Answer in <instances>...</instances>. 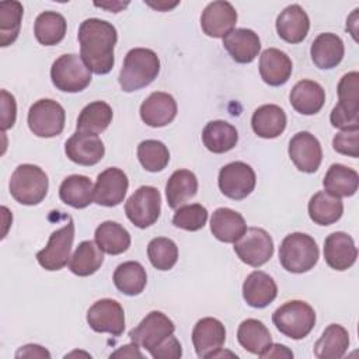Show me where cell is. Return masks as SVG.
<instances>
[{"label":"cell","instance_id":"6da1fadb","mask_svg":"<svg viewBox=\"0 0 359 359\" xmlns=\"http://www.w3.org/2000/svg\"><path fill=\"white\" fill-rule=\"evenodd\" d=\"M80 56L95 74H107L112 70L114 48L118 41L116 28L100 18H87L79 27Z\"/></svg>","mask_w":359,"mask_h":359},{"label":"cell","instance_id":"7a4b0ae2","mask_svg":"<svg viewBox=\"0 0 359 359\" xmlns=\"http://www.w3.org/2000/svg\"><path fill=\"white\" fill-rule=\"evenodd\" d=\"M158 73L160 59L157 53L147 48H133L123 59L118 81L125 93H132L151 84Z\"/></svg>","mask_w":359,"mask_h":359},{"label":"cell","instance_id":"3957f363","mask_svg":"<svg viewBox=\"0 0 359 359\" xmlns=\"http://www.w3.org/2000/svg\"><path fill=\"white\" fill-rule=\"evenodd\" d=\"M320 257L316 240L306 233L287 234L279 247V262L292 273H304L314 268Z\"/></svg>","mask_w":359,"mask_h":359},{"label":"cell","instance_id":"277c9868","mask_svg":"<svg viewBox=\"0 0 359 359\" xmlns=\"http://www.w3.org/2000/svg\"><path fill=\"white\" fill-rule=\"evenodd\" d=\"M49 180L46 172L34 164H20L11 174L8 189L11 196L21 205L34 206L43 201L48 194Z\"/></svg>","mask_w":359,"mask_h":359},{"label":"cell","instance_id":"5b68a950","mask_svg":"<svg viewBox=\"0 0 359 359\" xmlns=\"http://www.w3.org/2000/svg\"><path fill=\"white\" fill-rule=\"evenodd\" d=\"M272 321L285 337L303 339L316 325V311L303 300H290L273 311Z\"/></svg>","mask_w":359,"mask_h":359},{"label":"cell","instance_id":"8992f818","mask_svg":"<svg viewBox=\"0 0 359 359\" xmlns=\"http://www.w3.org/2000/svg\"><path fill=\"white\" fill-rule=\"evenodd\" d=\"M359 73L349 72L338 83V104L332 108L330 121L334 128L346 129L359 125Z\"/></svg>","mask_w":359,"mask_h":359},{"label":"cell","instance_id":"52a82bcc","mask_svg":"<svg viewBox=\"0 0 359 359\" xmlns=\"http://www.w3.org/2000/svg\"><path fill=\"white\" fill-rule=\"evenodd\" d=\"M50 79L53 86L63 93H80L91 83V70L81 56L65 53L53 62Z\"/></svg>","mask_w":359,"mask_h":359},{"label":"cell","instance_id":"ba28073f","mask_svg":"<svg viewBox=\"0 0 359 359\" xmlns=\"http://www.w3.org/2000/svg\"><path fill=\"white\" fill-rule=\"evenodd\" d=\"M28 128L38 137H55L62 133L66 121L65 108L55 100L35 101L28 111Z\"/></svg>","mask_w":359,"mask_h":359},{"label":"cell","instance_id":"9c48e42d","mask_svg":"<svg viewBox=\"0 0 359 359\" xmlns=\"http://www.w3.org/2000/svg\"><path fill=\"white\" fill-rule=\"evenodd\" d=\"M161 212V195L156 187L137 188L125 203L126 217L139 229L154 224Z\"/></svg>","mask_w":359,"mask_h":359},{"label":"cell","instance_id":"30bf717a","mask_svg":"<svg viewBox=\"0 0 359 359\" xmlns=\"http://www.w3.org/2000/svg\"><path fill=\"white\" fill-rule=\"evenodd\" d=\"M234 252L247 265L258 268L273 255V240L261 227H247L244 234L234 243Z\"/></svg>","mask_w":359,"mask_h":359},{"label":"cell","instance_id":"8fae6325","mask_svg":"<svg viewBox=\"0 0 359 359\" xmlns=\"http://www.w3.org/2000/svg\"><path fill=\"white\" fill-rule=\"evenodd\" d=\"M74 240V223L69 217V222L55 230L48 240L45 248L36 252L38 264L46 271H59L70 261V251Z\"/></svg>","mask_w":359,"mask_h":359},{"label":"cell","instance_id":"7c38bea8","mask_svg":"<svg viewBox=\"0 0 359 359\" xmlns=\"http://www.w3.org/2000/svg\"><path fill=\"white\" fill-rule=\"evenodd\" d=\"M175 331L174 323L161 311H150L146 317L129 331V338L136 345L144 348L149 353Z\"/></svg>","mask_w":359,"mask_h":359},{"label":"cell","instance_id":"4fadbf2b","mask_svg":"<svg viewBox=\"0 0 359 359\" xmlns=\"http://www.w3.org/2000/svg\"><path fill=\"white\" fill-rule=\"evenodd\" d=\"M219 188L230 199L240 201L247 198L255 188V171L243 161H233L220 168Z\"/></svg>","mask_w":359,"mask_h":359},{"label":"cell","instance_id":"5bb4252c","mask_svg":"<svg viewBox=\"0 0 359 359\" xmlns=\"http://www.w3.org/2000/svg\"><path fill=\"white\" fill-rule=\"evenodd\" d=\"M87 323L95 332L119 337L125 330V311L114 299L97 300L87 311Z\"/></svg>","mask_w":359,"mask_h":359},{"label":"cell","instance_id":"9a60e30c","mask_svg":"<svg viewBox=\"0 0 359 359\" xmlns=\"http://www.w3.org/2000/svg\"><path fill=\"white\" fill-rule=\"evenodd\" d=\"M289 157L302 172H316L323 160V149L318 139L310 132H297L289 142Z\"/></svg>","mask_w":359,"mask_h":359},{"label":"cell","instance_id":"2e32d148","mask_svg":"<svg viewBox=\"0 0 359 359\" xmlns=\"http://www.w3.org/2000/svg\"><path fill=\"white\" fill-rule=\"evenodd\" d=\"M65 153L73 163L90 167L102 160L105 147L98 135L77 130L66 140Z\"/></svg>","mask_w":359,"mask_h":359},{"label":"cell","instance_id":"e0dca14e","mask_svg":"<svg viewBox=\"0 0 359 359\" xmlns=\"http://www.w3.org/2000/svg\"><path fill=\"white\" fill-rule=\"evenodd\" d=\"M129 181L126 174L116 167H109L98 174L94 184V202L112 208L123 202Z\"/></svg>","mask_w":359,"mask_h":359},{"label":"cell","instance_id":"ac0fdd59","mask_svg":"<svg viewBox=\"0 0 359 359\" xmlns=\"http://www.w3.org/2000/svg\"><path fill=\"white\" fill-rule=\"evenodd\" d=\"M236 22L237 11L229 1H212L201 15L202 31L212 38H224L234 29Z\"/></svg>","mask_w":359,"mask_h":359},{"label":"cell","instance_id":"d6986e66","mask_svg":"<svg viewBox=\"0 0 359 359\" xmlns=\"http://www.w3.org/2000/svg\"><path fill=\"white\" fill-rule=\"evenodd\" d=\"M226 341V328L213 317L201 318L192 330V344L199 358H213Z\"/></svg>","mask_w":359,"mask_h":359},{"label":"cell","instance_id":"ffe728a7","mask_svg":"<svg viewBox=\"0 0 359 359\" xmlns=\"http://www.w3.org/2000/svg\"><path fill=\"white\" fill-rule=\"evenodd\" d=\"M177 101L168 93L154 91L140 105L142 121L151 128H163L177 116Z\"/></svg>","mask_w":359,"mask_h":359},{"label":"cell","instance_id":"44dd1931","mask_svg":"<svg viewBox=\"0 0 359 359\" xmlns=\"http://www.w3.org/2000/svg\"><path fill=\"white\" fill-rule=\"evenodd\" d=\"M358 258L353 238L344 231H334L324 241V259L335 271L351 268Z\"/></svg>","mask_w":359,"mask_h":359},{"label":"cell","instance_id":"7402d4cb","mask_svg":"<svg viewBox=\"0 0 359 359\" xmlns=\"http://www.w3.org/2000/svg\"><path fill=\"white\" fill-rule=\"evenodd\" d=\"M278 296V286L272 276L262 271L251 272L243 283V297L248 306L264 309Z\"/></svg>","mask_w":359,"mask_h":359},{"label":"cell","instance_id":"603a6c76","mask_svg":"<svg viewBox=\"0 0 359 359\" xmlns=\"http://www.w3.org/2000/svg\"><path fill=\"white\" fill-rule=\"evenodd\" d=\"M310 20L299 4H290L276 18V32L287 43H300L309 34Z\"/></svg>","mask_w":359,"mask_h":359},{"label":"cell","instance_id":"cb8c5ba5","mask_svg":"<svg viewBox=\"0 0 359 359\" xmlns=\"http://www.w3.org/2000/svg\"><path fill=\"white\" fill-rule=\"evenodd\" d=\"M292 70L290 57L280 49L268 48L259 56V74L268 86H283L289 80Z\"/></svg>","mask_w":359,"mask_h":359},{"label":"cell","instance_id":"d4e9b609","mask_svg":"<svg viewBox=\"0 0 359 359\" xmlns=\"http://www.w3.org/2000/svg\"><path fill=\"white\" fill-rule=\"evenodd\" d=\"M223 46L237 63H251L259 53L258 34L248 28H236L223 38Z\"/></svg>","mask_w":359,"mask_h":359},{"label":"cell","instance_id":"484cf974","mask_svg":"<svg viewBox=\"0 0 359 359\" xmlns=\"http://www.w3.org/2000/svg\"><path fill=\"white\" fill-rule=\"evenodd\" d=\"M345 53V46L342 39L332 32L320 34L311 43L310 55L313 63L323 70H330L337 67Z\"/></svg>","mask_w":359,"mask_h":359},{"label":"cell","instance_id":"4316f807","mask_svg":"<svg viewBox=\"0 0 359 359\" xmlns=\"http://www.w3.org/2000/svg\"><path fill=\"white\" fill-rule=\"evenodd\" d=\"M289 100L296 112L302 115H314L320 112L325 102V91L317 81L300 80L293 86Z\"/></svg>","mask_w":359,"mask_h":359},{"label":"cell","instance_id":"83f0119b","mask_svg":"<svg viewBox=\"0 0 359 359\" xmlns=\"http://www.w3.org/2000/svg\"><path fill=\"white\" fill-rule=\"evenodd\" d=\"M287 119L285 111L275 104L258 107L251 118V126L257 136L262 139H275L283 133Z\"/></svg>","mask_w":359,"mask_h":359},{"label":"cell","instance_id":"f1b7e54d","mask_svg":"<svg viewBox=\"0 0 359 359\" xmlns=\"http://www.w3.org/2000/svg\"><path fill=\"white\" fill-rule=\"evenodd\" d=\"M247 230L241 213L230 208H217L210 217L212 234L223 243H236Z\"/></svg>","mask_w":359,"mask_h":359},{"label":"cell","instance_id":"f546056e","mask_svg":"<svg viewBox=\"0 0 359 359\" xmlns=\"http://www.w3.org/2000/svg\"><path fill=\"white\" fill-rule=\"evenodd\" d=\"M59 198L74 209H84L94 201V185L86 175H69L59 187Z\"/></svg>","mask_w":359,"mask_h":359},{"label":"cell","instance_id":"4dcf8cb0","mask_svg":"<svg viewBox=\"0 0 359 359\" xmlns=\"http://www.w3.org/2000/svg\"><path fill=\"white\" fill-rule=\"evenodd\" d=\"M309 216L320 226H330L338 222L344 213V203L341 198L327 192L318 191L309 201Z\"/></svg>","mask_w":359,"mask_h":359},{"label":"cell","instance_id":"1f68e13d","mask_svg":"<svg viewBox=\"0 0 359 359\" xmlns=\"http://www.w3.org/2000/svg\"><path fill=\"white\" fill-rule=\"evenodd\" d=\"M202 142L209 151L222 154L237 144L238 132L226 121H210L202 130Z\"/></svg>","mask_w":359,"mask_h":359},{"label":"cell","instance_id":"d6a6232c","mask_svg":"<svg viewBox=\"0 0 359 359\" xmlns=\"http://www.w3.org/2000/svg\"><path fill=\"white\" fill-rule=\"evenodd\" d=\"M198 192V178L189 170H177L165 184V198L171 209H178Z\"/></svg>","mask_w":359,"mask_h":359},{"label":"cell","instance_id":"836d02e7","mask_svg":"<svg viewBox=\"0 0 359 359\" xmlns=\"http://www.w3.org/2000/svg\"><path fill=\"white\" fill-rule=\"evenodd\" d=\"M94 238L102 252L109 255H119L130 247L129 231L122 224L112 220L102 222L95 229Z\"/></svg>","mask_w":359,"mask_h":359},{"label":"cell","instance_id":"e575fe53","mask_svg":"<svg viewBox=\"0 0 359 359\" xmlns=\"http://www.w3.org/2000/svg\"><path fill=\"white\" fill-rule=\"evenodd\" d=\"M349 346V334L339 324H330L314 344V355L318 359H339Z\"/></svg>","mask_w":359,"mask_h":359},{"label":"cell","instance_id":"d590c367","mask_svg":"<svg viewBox=\"0 0 359 359\" xmlns=\"http://www.w3.org/2000/svg\"><path fill=\"white\" fill-rule=\"evenodd\" d=\"M237 341L245 351L259 356L272 344V335L262 321L247 318L238 325Z\"/></svg>","mask_w":359,"mask_h":359},{"label":"cell","instance_id":"8d00e7d4","mask_svg":"<svg viewBox=\"0 0 359 359\" xmlns=\"http://www.w3.org/2000/svg\"><path fill=\"white\" fill-rule=\"evenodd\" d=\"M324 191L342 198L352 196L356 194L359 187V174L344 164H331L324 180H323Z\"/></svg>","mask_w":359,"mask_h":359},{"label":"cell","instance_id":"74e56055","mask_svg":"<svg viewBox=\"0 0 359 359\" xmlns=\"http://www.w3.org/2000/svg\"><path fill=\"white\" fill-rule=\"evenodd\" d=\"M102 262L104 254L98 244L91 240H84L70 257L69 269L77 276H90L101 268Z\"/></svg>","mask_w":359,"mask_h":359},{"label":"cell","instance_id":"f35d334b","mask_svg":"<svg viewBox=\"0 0 359 359\" xmlns=\"http://www.w3.org/2000/svg\"><path fill=\"white\" fill-rule=\"evenodd\" d=\"M112 280L121 293L126 296H136L146 287L147 275L140 262L126 261L116 266Z\"/></svg>","mask_w":359,"mask_h":359},{"label":"cell","instance_id":"ab89813d","mask_svg":"<svg viewBox=\"0 0 359 359\" xmlns=\"http://www.w3.org/2000/svg\"><path fill=\"white\" fill-rule=\"evenodd\" d=\"M66 27V20L60 13L43 11L35 20L34 34L41 45L52 46L65 38Z\"/></svg>","mask_w":359,"mask_h":359},{"label":"cell","instance_id":"60d3db41","mask_svg":"<svg viewBox=\"0 0 359 359\" xmlns=\"http://www.w3.org/2000/svg\"><path fill=\"white\" fill-rule=\"evenodd\" d=\"M112 108L105 101H93L87 104L79 114L76 128L80 132L101 133L112 122Z\"/></svg>","mask_w":359,"mask_h":359},{"label":"cell","instance_id":"b9f144b4","mask_svg":"<svg viewBox=\"0 0 359 359\" xmlns=\"http://www.w3.org/2000/svg\"><path fill=\"white\" fill-rule=\"evenodd\" d=\"M24 8L20 1L8 0L0 3V46L11 45L21 28Z\"/></svg>","mask_w":359,"mask_h":359},{"label":"cell","instance_id":"7bdbcfd3","mask_svg":"<svg viewBox=\"0 0 359 359\" xmlns=\"http://www.w3.org/2000/svg\"><path fill=\"white\" fill-rule=\"evenodd\" d=\"M137 158L146 171L158 172L167 167L170 161V151L163 142L147 139L139 143Z\"/></svg>","mask_w":359,"mask_h":359},{"label":"cell","instance_id":"ee69618b","mask_svg":"<svg viewBox=\"0 0 359 359\" xmlns=\"http://www.w3.org/2000/svg\"><path fill=\"white\" fill-rule=\"evenodd\" d=\"M147 257L156 269L168 271L177 264L178 247L171 238L156 237L147 245Z\"/></svg>","mask_w":359,"mask_h":359},{"label":"cell","instance_id":"f6af8a7d","mask_svg":"<svg viewBox=\"0 0 359 359\" xmlns=\"http://www.w3.org/2000/svg\"><path fill=\"white\" fill-rule=\"evenodd\" d=\"M208 222V210L201 203L184 205L177 209L172 216V224L187 231H198Z\"/></svg>","mask_w":359,"mask_h":359},{"label":"cell","instance_id":"bcb514c9","mask_svg":"<svg viewBox=\"0 0 359 359\" xmlns=\"http://www.w3.org/2000/svg\"><path fill=\"white\" fill-rule=\"evenodd\" d=\"M332 147L339 154L356 158L359 156V125L338 132L332 139Z\"/></svg>","mask_w":359,"mask_h":359},{"label":"cell","instance_id":"7dc6e473","mask_svg":"<svg viewBox=\"0 0 359 359\" xmlns=\"http://www.w3.org/2000/svg\"><path fill=\"white\" fill-rule=\"evenodd\" d=\"M1 97V130H7L14 126L17 118V104L13 94L6 90L0 91Z\"/></svg>","mask_w":359,"mask_h":359},{"label":"cell","instance_id":"c3c4849f","mask_svg":"<svg viewBox=\"0 0 359 359\" xmlns=\"http://www.w3.org/2000/svg\"><path fill=\"white\" fill-rule=\"evenodd\" d=\"M150 355L154 359H178L182 356V346L174 335H170L158 346H156Z\"/></svg>","mask_w":359,"mask_h":359},{"label":"cell","instance_id":"681fc988","mask_svg":"<svg viewBox=\"0 0 359 359\" xmlns=\"http://www.w3.org/2000/svg\"><path fill=\"white\" fill-rule=\"evenodd\" d=\"M15 358H50V353L41 345H35V344H28L21 346L17 352H15Z\"/></svg>","mask_w":359,"mask_h":359},{"label":"cell","instance_id":"f907efd6","mask_svg":"<svg viewBox=\"0 0 359 359\" xmlns=\"http://www.w3.org/2000/svg\"><path fill=\"white\" fill-rule=\"evenodd\" d=\"M259 358L262 359H268V358H293V352L280 344H271L268 346V349L259 355Z\"/></svg>","mask_w":359,"mask_h":359},{"label":"cell","instance_id":"816d5d0a","mask_svg":"<svg viewBox=\"0 0 359 359\" xmlns=\"http://www.w3.org/2000/svg\"><path fill=\"white\" fill-rule=\"evenodd\" d=\"M111 358H143V355L139 351V345L132 342L129 345L121 346L118 351L111 353Z\"/></svg>","mask_w":359,"mask_h":359},{"label":"cell","instance_id":"f5cc1de1","mask_svg":"<svg viewBox=\"0 0 359 359\" xmlns=\"http://www.w3.org/2000/svg\"><path fill=\"white\" fill-rule=\"evenodd\" d=\"M129 3H112V4H108V3H95V6L97 7H102V8H108V10H111V11H114V13H118L122 7H126Z\"/></svg>","mask_w":359,"mask_h":359}]
</instances>
